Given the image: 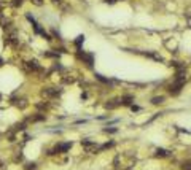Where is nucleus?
<instances>
[{
  "label": "nucleus",
  "mask_w": 191,
  "mask_h": 170,
  "mask_svg": "<svg viewBox=\"0 0 191 170\" xmlns=\"http://www.w3.org/2000/svg\"><path fill=\"white\" fill-rule=\"evenodd\" d=\"M73 146L72 141H67V143H59V145H56L54 146V149L53 151H49L48 154H61V153H67L70 148Z\"/></svg>",
  "instance_id": "obj_1"
},
{
  "label": "nucleus",
  "mask_w": 191,
  "mask_h": 170,
  "mask_svg": "<svg viewBox=\"0 0 191 170\" xmlns=\"http://www.w3.org/2000/svg\"><path fill=\"white\" fill-rule=\"evenodd\" d=\"M81 146H83L84 149H86L88 153H94L99 149V146H97V143H94V141L88 140V138H84V140H81Z\"/></svg>",
  "instance_id": "obj_2"
},
{
  "label": "nucleus",
  "mask_w": 191,
  "mask_h": 170,
  "mask_svg": "<svg viewBox=\"0 0 191 170\" xmlns=\"http://www.w3.org/2000/svg\"><path fill=\"white\" fill-rule=\"evenodd\" d=\"M77 56H78V59H81V61L86 62L88 67H92V64H94V54H86V53H81V49L77 53Z\"/></svg>",
  "instance_id": "obj_3"
},
{
  "label": "nucleus",
  "mask_w": 191,
  "mask_h": 170,
  "mask_svg": "<svg viewBox=\"0 0 191 170\" xmlns=\"http://www.w3.org/2000/svg\"><path fill=\"white\" fill-rule=\"evenodd\" d=\"M183 83H185V81L175 80V83H174V84L169 88V92H170V96H178V94H180V91H182V88H183Z\"/></svg>",
  "instance_id": "obj_4"
},
{
  "label": "nucleus",
  "mask_w": 191,
  "mask_h": 170,
  "mask_svg": "<svg viewBox=\"0 0 191 170\" xmlns=\"http://www.w3.org/2000/svg\"><path fill=\"white\" fill-rule=\"evenodd\" d=\"M132 102H134V97L132 96H124L123 99H121V105H132Z\"/></svg>",
  "instance_id": "obj_5"
},
{
  "label": "nucleus",
  "mask_w": 191,
  "mask_h": 170,
  "mask_svg": "<svg viewBox=\"0 0 191 170\" xmlns=\"http://www.w3.org/2000/svg\"><path fill=\"white\" fill-rule=\"evenodd\" d=\"M156 156H158V157H167V156H170V153L167 151V149L158 148V149H156Z\"/></svg>",
  "instance_id": "obj_6"
},
{
  "label": "nucleus",
  "mask_w": 191,
  "mask_h": 170,
  "mask_svg": "<svg viewBox=\"0 0 191 170\" xmlns=\"http://www.w3.org/2000/svg\"><path fill=\"white\" fill-rule=\"evenodd\" d=\"M83 41H84V35H80V37H77V40H75V46H77V49H81V45H83Z\"/></svg>",
  "instance_id": "obj_7"
},
{
  "label": "nucleus",
  "mask_w": 191,
  "mask_h": 170,
  "mask_svg": "<svg viewBox=\"0 0 191 170\" xmlns=\"http://www.w3.org/2000/svg\"><path fill=\"white\" fill-rule=\"evenodd\" d=\"M96 80H99L100 83H105V84H112V81L108 80V78H104L100 73H96Z\"/></svg>",
  "instance_id": "obj_8"
},
{
  "label": "nucleus",
  "mask_w": 191,
  "mask_h": 170,
  "mask_svg": "<svg viewBox=\"0 0 191 170\" xmlns=\"http://www.w3.org/2000/svg\"><path fill=\"white\" fill-rule=\"evenodd\" d=\"M162 102H164V97H162V96L151 99V104H153V105H159V104H162Z\"/></svg>",
  "instance_id": "obj_9"
},
{
  "label": "nucleus",
  "mask_w": 191,
  "mask_h": 170,
  "mask_svg": "<svg viewBox=\"0 0 191 170\" xmlns=\"http://www.w3.org/2000/svg\"><path fill=\"white\" fill-rule=\"evenodd\" d=\"M182 170H191V159L183 162V164H182Z\"/></svg>",
  "instance_id": "obj_10"
},
{
  "label": "nucleus",
  "mask_w": 191,
  "mask_h": 170,
  "mask_svg": "<svg viewBox=\"0 0 191 170\" xmlns=\"http://www.w3.org/2000/svg\"><path fill=\"white\" fill-rule=\"evenodd\" d=\"M26 170H37V164H35V162H29V164H26Z\"/></svg>",
  "instance_id": "obj_11"
},
{
  "label": "nucleus",
  "mask_w": 191,
  "mask_h": 170,
  "mask_svg": "<svg viewBox=\"0 0 191 170\" xmlns=\"http://www.w3.org/2000/svg\"><path fill=\"white\" fill-rule=\"evenodd\" d=\"M22 3H24V0H13V2H11V6H14V8H18V6H21Z\"/></svg>",
  "instance_id": "obj_12"
},
{
  "label": "nucleus",
  "mask_w": 191,
  "mask_h": 170,
  "mask_svg": "<svg viewBox=\"0 0 191 170\" xmlns=\"http://www.w3.org/2000/svg\"><path fill=\"white\" fill-rule=\"evenodd\" d=\"M30 2H32L34 5H37V6H41V5H43V0H30Z\"/></svg>",
  "instance_id": "obj_13"
},
{
  "label": "nucleus",
  "mask_w": 191,
  "mask_h": 170,
  "mask_svg": "<svg viewBox=\"0 0 191 170\" xmlns=\"http://www.w3.org/2000/svg\"><path fill=\"white\" fill-rule=\"evenodd\" d=\"M116 130H118V129H113V127H112V129H108V127H105V129H104V132H107V134H115Z\"/></svg>",
  "instance_id": "obj_14"
},
{
  "label": "nucleus",
  "mask_w": 191,
  "mask_h": 170,
  "mask_svg": "<svg viewBox=\"0 0 191 170\" xmlns=\"http://www.w3.org/2000/svg\"><path fill=\"white\" fill-rule=\"evenodd\" d=\"M131 110H132V111H140V106H137V105H131Z\"/></svg>",
  "instance_id": "obj_15"
},
{
  "label": "nucleus",
  "mask_w": 191,
  "mask_h": 170,
  "mask_svg": "<svg viewBox=\"0 0 191 170\" xmlns=\"http://www.w3.org/2000/svg\"><path fill=\"white\" fill-rule=\"evenodd\" d=\"M3 65H5V61H3V57L2 56H0V69H2V67Z\"/></svg>",
  "instance_id": "obj_16"
},
{
  "label": "nucleus",
  "mask_w": 191,
  "mask_h": 170,
  "mask_svg": "<svg viewBox=\"0 0 191 170\" xmlns=\"http://www.w3.org/2000/svg\"><path fill=\"white\" fill-rule=\"evenodd\" d=\"M105 2H107V3H110V5H113V3L116 2V0H105Z\"/></svg>",
  "instance_id": "obj_17"
},
{
  "label": "nucleus",
  "mask_w": 191,
  "mask_h": 170,
  "mask_svg": "<svg viewBox=\"0 0 191 170\" xmlns=\"http://www.w3.org/2000/svg\"><path fill=\"white\" fill-rule=\"evenodd\" d=\"M188 18H191V8L188 10Z\"/></svg>",
  "instance_id": "obj_18"
}]
</instances>
